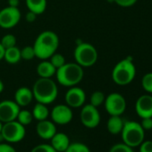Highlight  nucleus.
Segmentation results:
<instances>
[{
    "label": "nucleus",
    "mask_w": 152,
    "mask_h": 152,
    "mask_svg": "<svg viewBox=\"0 0 152 152\" xmlns=\"http://www.w3.org/2000/svg\"><path fill=\"white\" fill-rule=\"evenodd\" d=\"M123 142L131 148L139 147L145 138V131L140 124L135 121H126L121 132Z\"/></svg>",
    "instance_id": "nucleus-5"
},
{
    "label": "nucleus",
    "mask_w": 152,
    "mask_h": 152,
    "mask_svg": "<svg viewBox=\"0 0 152 152\" xmlns=\"http://www.w3.org/2000/svg\"><path fill=\"white\" fill-rule=\"evenodd\" d=\"M64 152H91V149L83 142H72L70 143Z\"/></svg>",
    "instance_id": "nucleus-24"
},
{
    "label": "nucleus",
    "mask_w": 152,
    "mask_h": 152,
    "mask_svg": "<svg viewBox=\"0 0 152 152\" xmlns=\"http://www.w3.org/2000/svg\"><path fill=\"white\" fill-rule=\"evenodd\" d=\"M106 111L110 115H122L126 109V100L124 97L117 92L110 93L104 101Z\"/></svg>",
    "instance_id": "nucleus-8"
},
{
    "label": "nucleus",
    "mask_w": 152,
    "mask_h": 152,
    "mask_svg": "<svg viewBox=\"0 0 152 152\" xmlns=\"http://www.w3.org/2000/svg\"><path fill=\"white\" fill-rule=\"evenodd\" d=\"M138 0H114V3L122 7H130L136 4Z\"/></svg>",
    "instance_id": "nucleus-32"
},
{
    "label": "nucleus",
    "mask_w": 152,
    "mask_h": 152,
    "mask_svg": "<svg viewBox=\"0 0 152 152\" xmlns=\"http://www.w3.org/2000/svg\"><path fill=\"white\" fill-rule=\"evenodd\" d=\"M56 69L49 60H42L37 66V73L39 78H51L56 75Z\"/></svg>",
    "instance_id": "nucleus-18"
},
{
    "label": "nucleus",
    "mask_w": 152,
    "mask_h": 152,
    "mask_svg": "<svg viewBox=\"0 0 152 152\" xmlns=\"http://www.w3.org/2000/svg\"><path fill=\"white\" fill-rule=\"evenodd\" d=\"M105 94L102 92V91H94L91 96V99H90V104L96 107H99V106H101L102 104H104V101H105Z\"/></svg>",
    "instance_id": "nucleus-25"
},
{
    "label": "nucleus",
    "mask_w": 152,
    "mask_h": 152,
    "mask_svg": "<svg viewBox=\"0 0 152 152\" xmlns=\"http://www.w3.org/2000/svg\"><path fill=\"white\" fill-rule=\"evenodd\" d=\"M50 145L56 152H64L71 143L69 137L65 133L57 132L50 139Z\"/></svg>",
    "instance_id": "nucleus-17"
},
{
    "label": "nucleus",
    "mask_w": 152,
    "mask_h": 152,
    "mask_svg": "<svg viewBox=\"0 0 152 152\" xmlns=\"http://www.w3.org/2000/svg\"><path fill=\"white\" fill-rule=\"evenodd\" d=\"M31 91L37 102L45 105L53 103L58 95L57 85L51 78H39L34 83Z\"/></svg>",
    "instance_id": "nucleus-2"
},
{
    "label": "nucleus",
    "mask_w": 152,
    "mask_h": 152,
    "mask_svg": "<svg viewBox=\"0 0 152 152\" xmlns=\"http://www.w3.org/2000/svg\"><path fill=\"white\" fill-rule=\"evenodd\" d=\"M124 122L121 118V115H110L107 123V131L113 135H117L121 133L124 127Z\"/></svg>",
    "instance_id": "nucleus-19"
},
{
    "label": "nucleus",
    "mask_w": 152,
    "mask_h": 152,
    "mask_svg": "<svg viewBox=\"0 0 152 152\" xmlns=\"http://www.w3.org/2000/svg\"><path fill=\"white\" fill-rule=\"evenodd\" d=\"M139 147L140 152H152V140H143Z\"/></svg>",
    "instance_id": "nucleus-33"
},
{
    "label": "nucleus",
    "mask_w": 152,
    "mask_h": 152,
    "mask_svg": "<svg viewBox=\"0 0 152 152\" xmlns=\"http://www.w3.org/2000/svg\"><path fill=\"white\" fill-rule=\"evenodd\" d=\"M83 67L77 63H65L56 72V80L62 86L73 87L83 79Z\"/></svg>",
    "instance_id": "nucleus-3"
},
{
    "label": "nucleus",
    "mask_w": 152,
    "mask_h": 152,
    "mask_svg": "<svg viewBox=\"0 0 152 152\" xmlns=\"http://www.w3.org/2000/svg\"><path fill=\"white\" fill-rule=\"evenodd\" d=\"M0 43L2 44V46L4 47L5 49L9 48H13V47L16 46V38L13 34H6L2 38Z\"/></svg>",
    "instance_id": "nucleus-29"
},
{
    "label": "nucleus",
    "mask_w": 152,
    "mask_h": 152,
    "mask_svg": "<svg viewBox=\"0 0 152 152\" xmlns=\"http://www.w3.org/2000/svg\"><path fill=\"white\" fill-rule=\"evenodd\" d=\"M0 152H17V151L10 143L0 142Z\"/></svg>",
    "instance_id": "nucleus-35"
},
{
    "label": "nucleus",
    "mask_w": 152,
    "mask_h": 152,
    "mask_svg": "<svg viewBox=\"0 0 152 152\" xmlns=\"http://www.w3.org/2000/svg\"><path fill=\"white\" fill-rule=\"evenodd\" d=\"M141 86L143 90L149 94H152V72H147L141 79Z\"/></svg>",
    "instance_id": "nucleus-26"
},
{
    "label": "nucleus",
    "mask_w": 152,
    "mask_h": 152,
    "mask_svg": "<svg viewBox=\"0 0 152 152\" xmlns=\"http://www.w3.org/2000/svg\"><path fill=\"white\" fill-rule=\"evenodd\" d=\"M22 15L18 7H7L0 10V27L3 29H11L16 26Z\"/></svg>",
    "instance_id": "nucleus-10"
},
{
    "label": "nucleus",
    "mask_w": 152,
    "mask_h": 152,
    "mask_svg": "<svg viewBox=\"0 0 152 152\" xmlns=\"http://www.w3.org/2000/svg\"><path fill=\"white\" fill-rule=\"evenodd\" d=\"M64 99L66 105L71 108H78L84 105L86 101V93L82 88L73 86L70 87L66 91Z\"/></svg>",
    "instance_id": "nucleus-13"
},
{
    "label": "nucleus",
    "mask_w": 152,
    "mask_h": 152,
    "mask_svg": "<svg viewBox=\"0 0 152 152\" xmlns=\"http://www.w3.org/2000/svg\"><path fill=\"white\" fill-rule=\"evenodd\" d=\"M4 88H5V86H4V83H3L2 80L0 79V93L3 92V91H4Z\"/></svg>",
    "instance_id": "nucleus-39"
},
{
    "label": "nucleus",
    "mask_w": 152,
    "mask_h": 152,
    "mask_svg": "<svg viewBox=\"0 0 152 152\" xmlns=\"http://www.w3.org/2000/svg\"><path fill=\"white\" fill-rule=\"evenodd\" d=\"M19 0H8V7H18Z\"/></svg>",
    "instance_id": "nucleus-37"
},
{
    "label": "nucleus",
    "mask_w": 152,
    "mask_h": 152,
    "mask_svg": "<svg viewBox=\"0 0 152 152\" xmlns=\"http://www.w3.org/2000/svg\"><path fill=\"white\" fill-rule=\"evenodd\" d=\"M31 113L33 115V119L37 120L38 122L48 119V117L49 115V110H48L47 105L39 103V102H37V104L34 106Z\"/></svg>",
    "instance_id": "nucleus-21"
},
{
    "label": "nucleus",
    "mask_w": 152,
    "mask_h": 152,
    "mask_svg": "<svg viewBox=\"0 0 152 152\" xmlns=\"http://www.w3.org/2000/svg\"><path fill=\"white\" fill-rule=\"evenodd\" d=\"M109 152H133V149L132 148L123 142L113 145L109 149Z\"/></svg>",
    "instance_id": "nucleus-30"
},
{
    "label": "nucleus",
    "mask_w": 152,
    "mask_h": 152,
    "mask_svg": "<svg viewBox=\"0 0 152 152\" xmlns=\"http://www.w3.org/2000/svg\"><path fill=\"white\" fill-rule=\"evenodd\" d=\"M80 117L82 124L89 129H94L98 127L101 120L98 107L91 104H87L83 107Z\"/></svg>",
    "instance_id": "nucleus-9"
},
{
    "label": "nucleus",
    "mask_w": 152,
    "mask_h": 152,
    "mask_svg": "<svg viewBox=\"0 0 152 152\" xmlns=\"http://www.w3.org/2000/svg\"><path fill=\"white\" fill-rule=\"evenodd\" d=\"M36 18H37V15L34 14V13H32V12H31V11H29L26 14V15H25V19H26V21L28 23H33V22H35Z\"/></svg>",
    "instance_id": "nucleus-36"
},
{
    "label": "nucleus",
    "mask_w": 152,
    "mask_h": 152,
    "mask_svg": "<svg viewBox=\"0 0 152 152\" xmlns=\"http://www.w3.org/2000/svg\"><path fill=\"white\" fill-rule=\"evenodd\" d=\"M135 111L140 118L152 117V96L144 94L139 97L135 103Z\"/></svg>",
    "instance_id": "nucleus-14"
},
{
    "label": "nucleus",
    "mask_w": 152,
    "mask_h": 152,
    "mask_svg": "<svg viewBox=\"0 0 152 152\" xmlns=\"http://www.w3.org/2000/svg\"><path fill=\"white\" fill-rule=\"evenodd\" d=\"M36 132L39 138L43 140H50L56 132V126L53 121L48 119L39 121L36 126Z\"/></svg>",
    "instance_id": "nucleus-15"
},
{
    "label": "nucleus",
    "mask_w": 152,
    "mask_h": 152,
    "mask_svg": "<svg viewBox=\"0 0 152 152\" xmlns=\"http://www.w3.org/2000/svg\"><path fill=\"white\" fill-rule=\"evenodd\" d=\"M21 57L22 59L25 61H30L32 60L33 58L36 57L35 51L33 48V46H26L23 49H21Z\"/></svg>",
    "instance_id": "nucleus-28"
},
{
    "label": "nucleus",
    "mask_w": 152,
    "mask_h": 152,
    "mask_svg": "<svg viewBox=\"0 0 152 152\" xmlns=\"http://www.w3.org/2000/svg\"><path fill=\"white\" fill-rule=\"evenodd\" d=\"M136 76V67L132 57H126L119 61L112 71L113 82L120 86L130 84Z\"/></svg>",
    "instance_id": "nucleus-4"
},
{
    "label": "nucleus",
    "mask_w": 152,
    "mask_h": 152,
    "mask_svg": "<svg viewBox=\"0 0 152 152\" xmlns=\"http://www.w3.org/2000/svg\"><path fill=\"white\" fill-rule=\"evenodd\" d=\"M25 2L28 10L37 15L43 14L47 8V0H26Z\"/></svg>",
    "instance_id": "nucleus-20"
},
{
    "label": "nucleus",
    "mask_w": 152,
    "mask_h": 152,
    "mask_svg": "<svg viewBox=\"0 0 152 152\" xmlns=\"http://www.w3.org/2000/svg\"><path fill=\"white\" fill-rule=\"evenodd\" d=\"M2 128H3V123H2L1 121H0V133H1Z\"/></svg>",
    "instance_id": "nucleus-40"
},
{
    "label": "nucleus",
    "mask_w": 152,
    "mask_h": 152,
    "mask_svg": "<svg viewBox=\"0 0 152 152\" xmlns=\"http://www.w3.org/2000/svg\"><path fill=\"white\" fill-rule=\"evenodd\" d=\"M108 2H110V3H112V2H114V0H107Z\"/></svg>",
    "instance_id": "nucleus-41"
},
{
    "label": "nucleus",
    "mask_w": 152,
    "mask_h": 152,
    "mask_svg": "<svg viewBox=\"0 0 152 152\" xmlns=\"http://www.w3.org/2000/svg\"><path fill=\"white\" fill-rule=\"evenodd\" d=\"M16 120L23 125L26 126V125H29L30 124H31L32 120H33V115H32V113L27 109H20L19 113H18V115H17V118Z\"/></svg>",
    "instance_id": "nucleus-23"
},
{
    "label": "nucleus",
    "mask_w": 152,
    "mask_h": 152,
    "mask_svg": "<svg viewBox=\"0 0 152 152\" xmlns=\"http://www.w3.org/2000/svg\"><path fill=\"white\" fill-rule=\"evenodd\" d=\"M4 59L8 64H17L22 59V57H21V49L19 48H17L16 46H15L13 48H7L5 50Z\"/></svg>",
    "instance_id": "nucleus-22"
},
{
    "label": "nucleus",
    "mask_w": 152,
    "mask_h": 152,
    "mask_svg": "<svg viewBox=\"0 0 152 152\" xmlns=\"http://www.w3.org/2000/svg\"><path fill=\"white\" fill-rule=\"evenodd\" d=\"M140 125H141V127L143 128V130H144V131H149V130H152V117L141 118Z\"/></svg>",
    "instance_id": "nucleus-34"
},
{
    "label": "nucleus",
    "mask_w": 152,
    "mask_h": 152,
    "mask_svg": "<svg viewBox=\"0 0 152 152\" xmlns=\"http://www.w3.org/2000/svg\"><path fill=\"white\" fill-rule=\"evenodd\" d=\"M5 48L4 47L2 46V44L0 43V61L4 59V56H5Z\"/></svg>",
    "instance_id": "nucleus-38"
},
{
    "label": "nucleus",
    "mask_w": 152,
    "mask_h": 152,
    "mask_svg": "<svg viewBox=\"0 0 152 152\" xmlns=\"http://www.w3.org/2000/svg\"><path fill=\"white\" fill-rule=\"evenodd\" d=\"M21 107L15 100H3L0 102V121L3 124L15 121Z\"/></svg>",
    "instance_id": "nucleus-12"
},
{
    "label": "nucleus",
    "mask_w": 152,
    "mask_h": 152,
    "mask_svg": "<svg viewBox=\"0 0 152 152\" xmlns=\"http://www.w3.org/2000/svg\"><path fill=\"white\" fill-rule=\"evenodd\" d=\"M31 152H56L50 144L42 143L32 148Z\"/></svg>",
    "instance_id": "nucleus-31"
},
{
    "label": "nucleus",
    "mask_w": 152,
    "mask_h": 152,
    "mask_svg": "<svg viewBox=\"0 0 152 152\" xmlns=\"http://www.w3.org/2000/svg\"><path fill=\"white\" fill-rule=\"evenodd\" d=\"M1 134L6 142L10 144L18 143L22 141L26 135L25 126L21 124L17 120L7 122L3 124Z\"/></svg>",
    "instance_id": "nucleus-7"
},
{
    "label": "nucleus",
    "mask_w": 152,
    "mask_h": 152,
    "mask_svg": "<svg viewBox=\"0 0 152 152\" xmlns=\"http://www.w3.org/2000/svg\"><path fill=\"white\" fill-rule=\"evenodd\" d=\"M49 61L50 63L54 65V67L57 70L58 68L62 67L66 62H65V58L62 54L59 53H55L53 54L50 57H49Z\"/></svg>",
    "instance_id": "nucleus-27"
},
{
    "label": "nucleus",
    "mask_w": 152,
    "mask_h": 152,
    "mask_svg": "<svg viewBox=\"0 0 152 152\" xmlns=\"http://www.w3.org/2000/svg\"><path fill=\"white\" fill-rule=\"evenodd\" d=\"M75 63L82 67H91L98 60V51L91 43L83 42L78 44L73 52Z\"/></svg>",
    "instance_id": "nucleus-6"
},
{
    "label": "nucleus",
    "mask_w": 152,
    "mask_h": 152,
    "mask_svg": "<svg viewBox=\"0 0 152 152\" xmlns=\"http://www.w3.org/2000/svg\"><path fill=\"white\" fill-rule=\"evenodd\" d=\"M73 117V113L72 108L64 104L56 105L53 107L51 111V119L56 124L64 125L69 124Z\"/></svg>",
    "instance_id": "nucleus-11"
},
{
    "label": "nucleus",
    "mask_w": 152,
    "mask_h": 152,
    "mask_svg": "<svg viewBox=\"0 0 152 152\" xmlns=\"http://www.w3.org/2000/svg\"><path fill=\"white\" fill-rule=\"evenodd\" d=\"M59 47V39L56 33L51 31L41 32L35 39L33 48L36 57L40 60H47L55 54Z\"/></svg>",
    "instance_id": "nucleus-1"
},
{
    "label": "nucleus",
    "mask_w": 152,
    "mask_h": 152,
    "mask_svg": "<svg viewBox=\"0 0 152 152\" xmlns=\"http://www.w3.org/2000/svg\"><path fill=\"white\" fill-rule=\"evenodd\" d=\"M34 99L32 91L28 87H20L15 93V101L21 107H27Z\"/></svg>",
    "instance_id": "nucleus-16"
}]
</instances>
